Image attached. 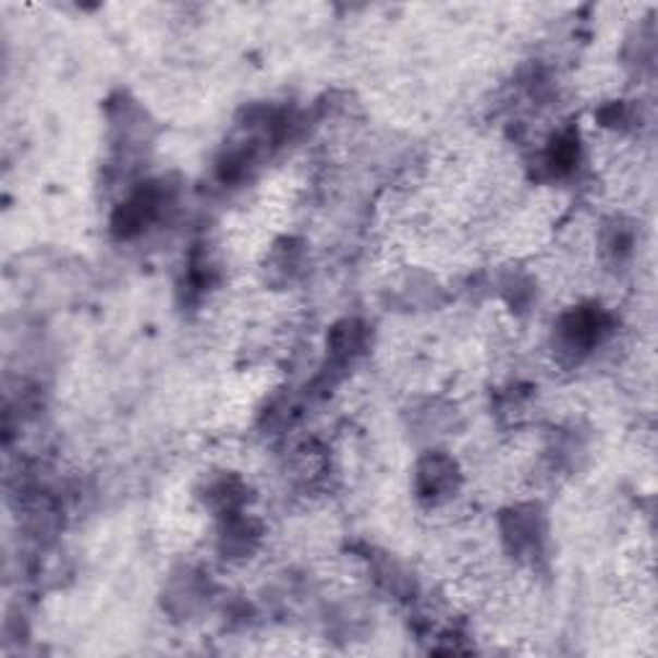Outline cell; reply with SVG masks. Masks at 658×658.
Here are the masks:
<instances>
[{
    "label": "cell",
    "mask_w": 658,
    "mask_h": 658,
    "mask_svg": "<svg viewBox=\"0 0 658 658\" xmlns=\"http://www.w3.org/2000/svg\"><path fill=\"white\" fill-rule=\"evenodd\" d=\"M164 204V191L157 183L142 185L139 191H134L124 204L119 206L113 214V232L119 237H134L160 214V206Z\"/></svg>",
    "instance_id": "obj_1"
},
{
    "label": "cell",
    "mask_w": 658,
    "mask_h": 658,
    "mask_svg": "<svg viewBox=\"0 0 658 658\" xmlns=\"http://www.w3.org/2000/svg\"><path fill=\"white\" fill-rule=\"evenodd\" d=\"M607 332V317L605 312L595 309V306H582V309H574L566 314L558 327V342H561L563 350L569 353H586L597 345L599 340L605 338Z\"/></svg>",
    "instance_id": "obj_2"
},
{
    "label": "cell",
    "mask_w": 658,
    "mask_h": 658,
    "mask_svg": "<svg viewBox=\"0 0 658 658\" xmlns=\"http://www.w3.org/2000/svg\"><path fill=\"white\" fill-rule=\"evenodd\" d=\"M504 540L517 556H533L543 543L540 514L527 507V510H514L504 520Z\"/></svg>",
    "instance_id": "obj_3"
},
{
    "label": "cell",
    "mask_w": 658,
    "mask_h": 658,
    "mask_svg": "<svg viewBox=\"0 0 658 658\" xmlns=\"http://www.w3.org/2000/svg\"><path fill=\"white\" fill-rule=\"evenodd\" d=\"M453 482H455V466L448 461V458L432 455L419 466L417 486L422 497L438 499L442 497V491L453 486Z\"/></svg>",
    "instance_id": "obj_4"
},
{
    "label": "cell",
    "mask_w": 658,
    "mask_h": 658,
    "mask_svg": "<svg viewBox=\"0 0 658 658\" xmlns=\"http://www.w3.org/2000/svg\"><path fill=\"white\" fill-rule=\"evenodd\" d=\"M548 170L553 175H566L574 170V164L578 162V139L574 132H563L550 142L548 155H546Z\"/></svg>",
    "instance_id": "obj_5"
}]
</instances>
